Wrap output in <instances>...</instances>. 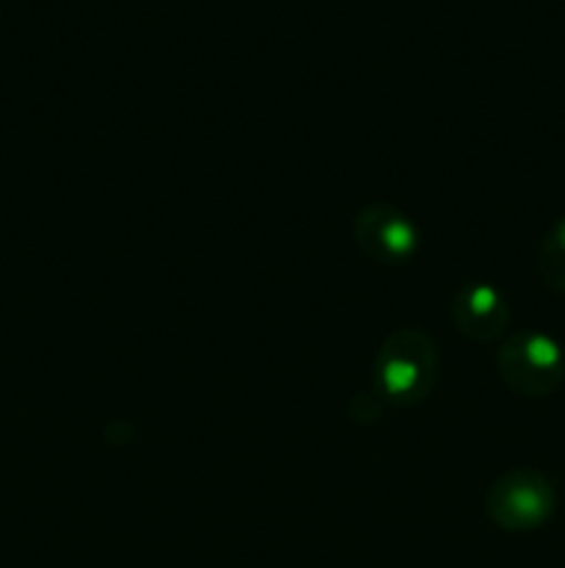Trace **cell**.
I'll return each instance as SVG.
<instances>
[{"mask_svg":"<svg viewBox=\"0 0 565 568\" xmlns=\"http://www.w3.org/2000/svg\"><path fill=\"white\" fill-rule=\"evenodd\" d=\"M438 355L421 331L404 327L391 333L374 361L377 392L397 405L419 403L435 383Z\"/></svg>","mask_w":565,"mask_h":568,"instance_id":"cell-1","label":"cell"},{"mask_svg":"<svg viewBox=\"0 0 565 568\" xmlns=\"http://www.w3.org/2000/svg\"><path fill=\"white\" fill-rule=\"evenodd\" d=\"M499 375L510 392L521 397H548L559 388L565 375L563 349L546 333H513L499 349Z\"/></svg>","mask_w":565,"mask_h":568,"instance_id":"cell-2","label":"cell"},{"mask_svg":"<svg viewBox=\"0 0 565 568\" xmlns=\"http://www.w3.org/2000/svg\"><path fill=\"white\" fill-rule=\"evenodd\" d=\"M487 516L507 532L537 530L554 510V488L543 475L515 469L499 477L485 497Z\"/></svg>","mask_w":565,"mask_h":568,"instance_id":"cell-3","label":"cell"},{"mask_svg":"<svg viewBox=\"0 0 565 568\" xmlns=\"http://www.w3.org/2000/svg\"><path fill=\"white\" fill-rule=\"evenodd\" d=\"M355 242L380 264H402L419 247V231L402 211L391 205H369L355 220Z\"/></svg>","mask_w":565,"mask_h":568,"instance_id":"cell-4","label":"cell"},{"mask_svg":"<svg viewBox=\"0 0 565 568\" xmlns=\"http://www.w3.org/2000/svg\"><path fill=\"white\" fill-rule=\"evenodd\" d=\"M454 325L474 342H493L504 333L510 320L507 303L487 283H471L454 294Z\"/></svg>","mask_w":565,"mask_h":568,"instance_id":"cell-5","label":"cell"},{"mask_svg":"<svg viewBox=\"0 0 565 568\" xmlns=\"http://www.w3.org/2000/svg\"><path fill=\"white\" fill-rule=\"evenodd\" d=\"M541 275L548 283V288L565 294V220H559L543 239Z\"/></svg>","mask_w":565,"mask_h":568,"instance_id":"cell-6","label":"cell"}]
</instances>
